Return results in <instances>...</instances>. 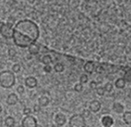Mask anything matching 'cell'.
Returning <instances> with one entry per match:
<instances>
[{"mask_svg": "<svg viewBox=\"0 0 131 127\" xmlns=\"http://www.w3.org/2000/svg\"><path fill=\"white\" fill-rule=\"evenodd\" d=\"M40 36V29L30 19H21L14 25L13 41L15 46L20 48H28L35 43Z\"/></svg>", "mask_w": 131, "mask_h": 127, "instance_id": "6da1fadb", "label": "cell"}, {"mask_svg": "<svg viewBox=\"0 0 131 127\" xmlns=\"http://www.w3.org/2000/svg\"><path fill=\"white\" fill-rule=\"evenodd\" d=\"M16 78L13 71L4 70L0 72V86L3 88H11L15 85Z\"/></svg>", "mask_w": 131, "mask_h": 127, "instance_id": "7a4b0ae2", "label": "cell"}, {"mask_svg": "<svg viewBox=\"0 0 131 127\" xmlns=\"http://www.w3.org/2000/svg\"><path fill=\"white\" fill-rule=\"evenodd\" d=\"M14 26L9 23H4L0 25V35L5 39H12L13 38Z\"/></svg>", "mask_w": 131, "mask_h": 127, "instance_id": "3957f363", "label": "cell"}, {"mask_svg": "<svg viewBox=\"0 0 131 127\" xmlns=\"http://www.w3.org/2000/svg\"><path fill=\"white\" fill-rule=\"evenodd\" d=\"M86 120L82 114H74L69 120L70 127H86Z\"/></svg>", "mask_w": 131, "mask_h": 127, "instance_id": "277c9868", "label": "cell"}, {"mask_svg": "<svg viewBox=\"0 0 131 127\" xmlns=\"http://www.w3.org/2000/svg\"><path fill=\"white\" fill-rule=\"evenodd\" d=\"M37 120L32 115H26L22 120V127H37Z\"/></svg>", "mask_w": 131, "mask_h": 127, "instance_id": "5b68a950", "label": "cell"}, {"mask_svg": "<svg viewBox=\"0 0 131 127\" xmlns=\"http://www.w3.org/2000/svg\"><path fill=\"white\" fill-rule=\"evenodd\" d=\"M37 83H38V82H37V79L35 78V77H28V78H25V86L29 88H34L37 86Z\"/></svg>", "mask_w": 131, "mask_h": 127, "instance_id": "8992f818", "label": "cell"}, {"mask_svg": "<svg viewBox=\"0 0 131 127\" xmlns=\"http://www.w3.org/2000/svg\"><path fill=\"white\" fill-rule=\"evenodd\" d=\"M55 122L57 125V126H62L64 125L66 122H67V117L65 114L61 113H58L55 116Z\"/></svg>", "mask_w": 131, "mask_h": 127, "instance_id": "52a82bcc", "label": "cell"}, {"mask_svg": "<svg viewBox=\"0 0 131 127\" xmlns=\"http://www.w3.org/2000/svg\"><path fill=\"white\" fill-rule=\"evenodd\" d=\"M101 109V103L98 100H93L89 104V110L93 113H97Z\"/></svg>", "mask_w": 131, "mask_h": 127, "instance_id": "ba28073f", "label": "cell"}, {"mask_svg": "<svg viewBox=\"0 0 131 127\" xmlns=\"http://www.w3.org/2000/svg\"><path fill=\"white\" fill-rule=\"evenodd\" d=\"M18 101H19V97L16 95L15 93H10L9 95L7 97V99H6V103L8 105H15Z\"/></svg>", "mask_w": 131, "mask_h": 127, "instance_id": "9c48e42d", "label": "cell"}, {"mask_svg": "<svg viewBox=\"0 0 131 127\" xmlns=\"http://www.w3.org/2000/svg\"><path fill=\"white\" fill-rule=\"evenodd\" d=\"M83 68H84V71L87 73H93L95 69H96V67H95V64L93 61H87L85 64H84V67H83Z\"/></svg>", "mask_w": 131, "mask_h": 127, "instance_id": "30bf717a", "label": "cell"}, {"mask_svg": "<svg viewBox=\"0 0 131 127\" xmlns=\"http://www.w3.org/2000/svg\"><path fill=\"white\" fill-rule=\"evenodd\" d=\"M101 121H102V124L104 127H111L114 125V119L109 115L103 116L102 120H101Z\"/></svg>", "mask_w": 131, "mask_h": 127, "instance_id": "8fae6325", "label": "cell"}, {"mask_svg": "<svg viewBox=\"0 0 131 127\" xmlns=\"http://www.w3.org/2000/svg\"><path fill=\"white\" fill-rule=\"evenodd\" d=\"M28 50H29V53L30 55H38L40 53V46L36 45L35 43L29 46L28 47Z\"/></svg>", "mask_w": 131, "mask_h": 127, "instance_id": "7c38bea8", "label": "cell"}, {"mask_svg": "<svg viewBox=\"0 0 131 127\" xmlns=\"http://www.w3.org/2000/svg\"><path fill=\"white\" fill-rule=\"evenodd\" d=\"M114 85H115L116 88H118V89H122V88H124V87H125L126 80L124 78H119L115 81Z\"/></svg>", "mask_w": 131, "mask_h": 127, "instance_id": "4fadbf2b", "label": "cell"}, {"mask_svg": "<svg viewBox=\"0 0 131 127\" xmlns=\"http://www.w3.org/2000/svg\"><path fill=\"white\" fill-rule=\"evenodd\" d=\"M38 102H39V104H40L41 107H46V106L49 104L50 99L48 97H46V96H41L40 98L39 99Z\"/></svg>", "mask_w": 131, "mask_h": 127, "instance_id": "5bb4252c", "label": "cell"}, {"mask_svg": "<svg viewBox=\"0 0 131 127\" xmlns=\"http://www.w3.org/2000/svg\"><path fill=\"white\" fill-rule=\"evenodd\" d=\"M113 110H114L116 113L118 114H121L124 112V106L122 105L120 103L115 102L114 104H113Z\"/></svg>", "mask_w": 131, "mask_h": 127, "instance_id": "9a60e30c", "label": "cell"}, {"mask_svg": "<svg viewBox=\"0 0 131 127\" xmlns=\"http://www.w3.org/2000/svg\"><path fill=\"white\" fill-rule=\"evenodd\" d=\"M4 124L7 127H14L15 125V120H14V117L8 116L4 120Z\"/></svg>", "mask_w": 131, "mask_h": 127, "instance_id": "2e32d148", "label": "cell"}, {"mask_svg": "<svg viewBox=\"0 0 131 127\" xmlns=\"http://www.w3.org/2000/svg\"><path fill=\"white\" fill-rule=\"evenodd\" d=\"M123 120L127 125H131V111H127L124 113Z\"/></svg>", "mask_w": 131, "mask_h": 127, "instance_id": "e0dca14e", "label": "cell"}, {"mask_svg": "<svg viewBox=\"0 0 131 127\" xmlns=\"http://www.w3.org/2000/svg\"><path fill=\"white\" fill-rule=\"evenodd\" d=\"M41 61L44 65H49L52 62V57L50 55H45L41 59Z\"/></svg>", "mask_w": 131, "mask_h": 127, "instance_id": "ac0fdd59", "label": "cell"}, {"mask_svg": "<svg viewBox=\"0 0 131 127\" xmlns=\"http://www.w3.org/2000/svg\"><path fill=\"white\" fill-rule=\"evenodd\" d=\"M54 70L56 72H62L64 71V65L61 62H58V63L55 64Z\"/></svg>", "mask_w": 131, "mask_h": 127, "instance_id": "d6986e66", "label": "cell"}, {"mask_svg": "<svg viewBox=\"0 0 131 127\" xmlns=\"http://www.w3.org/2000/svg\"><path fill=\"white\" fill-rule=\"evenodd\" d=\"M124 78L125 79L126 82H131V68L128 69L124 75Z\"/></svg>", "mask_w": 131, "mask_h": 127, "instance_id": "ffe728a7", "label": "cell"}, {"mask_svg": "<svg viewBox=\"0 0 131 127\" xmlns=\"http://www.w3.org/2000/svg\"><path fill=\"white\" fill-rule=\"evenodd\" d=\"M20 70H21V67H20L19 64L18 63H15L13 65V67H12V71L14 72V73H18L20 72Z\"/></svg>", "mask_w": 131, "mask_h": 127, "instance_id": "44dd1931", "label": "cell"}, {"mask_svg": "<svg viewBox=\"0 0 131 127\" xmlns=\"http://www.w3.org/2000/svg\"><path fill=\"white\" fill-rule=\"evenodd\" d=\"M82 89H83V86L82 82H77V83L75 84V86H74V90L76 92H82Z\"/></svg>", "mask_w": 131, "mask_h": 127, "instance_id": "7402d4cb", "label": "cell"}, {"mask_svg": "<svg viewBox=\"0 0 131 127\" xmlns=\"http://www.w3.org/2000/svg\"><path fill=\"white\" fill-rule=\"evenodd\" d=\"M96 91H97V93L100 96L104 95V93H105V92H106L104 87H97L96 88Z\"/></svg>", "mask_w": 131, "mask_h": 127, "instance_id": "603a6c76", "label": "cell"}, {"mask_svg": "<svg viewBox=\"0 0 131 127\" xmlns=\"http://www.w3.org/2000/svg\"><path fill=\"white\" fill-rule=\"evenodd\" d=\"M104 88H105V91L106 92H111L113 90V88H114V86H113V84L111 82H107L105 84V86H104Z\"/></svg>", "mask_w": 131, "mask_h": 127, "instance_id": "cb8c5ba5", "label": "cell"}, {"mask_svg": "<svg viewBox=\"0 0 131 127\" xmlns=\"http://www.w3.org/2000/svg\"><path fill=\"white\" fill-rule=\"evenodd\" d=\"M88 82V75L86 74H82L81 77H80V82H82V83H87Z\"/></svg>", "mask_w": 131, "mask_h": 127, "instance_id": "d4e9b609", "label": "cell"}, {"mask_svg": "<svg viewBox=\"0 0 131 127\" xmlns=\"http://www.w3.org/2000/svg\"><path fill=\"white\" fill-rule=\"evenodd\" d=\"M17 54V51H15V49L14 48H9L8 51V55L10 57H15V55Z\"/></svg>", "mask_w": 131, "mask_h": 127, "instance_id": "484cf974", "label": "cell"}, {"mask_svg": "<svg viewBox=\"0 0 131 127\" xmlns=\"http://www.w3.org/2000/svg\"><path fill=\"white\" fill-rule=\"evenodd\" d=\"M82 114V116L85 118V119H86V118H88L89 116H90V114H91L90 110H83Z\"/></svg>", "mask_w": 131, "mask_h": 127, "instance_id": "4316f807", "label": "cell"}, {"mask_svg": "<svg viewBox=\"0 0 131 127\" xmlns=\"http://www.w3.org/2000/svg\"><path fill=\"white\" fill-rule=\"evenodd\" d=\"M44 71L46 72H47V73H49V72H50L52 71V67H51V66L49 64V65H45V67H44Z\"/></svg>", "mask_w": 131, "mask_h": 127, "instance_id": "83f0119b", "label": "cell"}, {"mask_svg": "<svg viewBox=\"0 0 131 127\" xmlns=\"http://www.w3.org/2000/svg\"><path fill=\"white\" fill-rule=\"evenodd\" d=\"M17 92L19 93V94H22L24 92H25V87H24L23 85H19V86H18Z\"/></svg>", "mask_w": 131, "mask_h": 127, "instance_id": "f1b7e54d", "label": "cell"}, {"mask_svg": "<svg viewBox=\"0 0 131 127\" xmlns=\"http://www.w3.org/2000/svg\"><path fill=\"white\" fill-rule=\"evenodd\" d=\"M23 114H25V115H29V114H31V109L29 108H25L23 110Z\"/></svg>", "mask_w": 131, "mask_h": 127, "instance_id": "f546056e", "label": "cell"}, {"mask_svg": "<svg viewBox=\"0 0 131 127\" xmlns=\"http://www.w3.org/2000/svg\"><path fill=\"white\" fill-rule=\"evenodd\" d=\"M90 88H92V89H96V88H97V82H95V81H92L90 82Z\"/></svg>", "mask_w": 131, "mask_h": 127, "instance_id": "4dcf8cb0", "label": "cell"}, {"mask_svg": "<svg viewBox=\"0 0 131 127\" xmlns=\"http://www.w3.org/2000/svg\"><path fill=\"white\" fill-rule=\"evenodd\" d=\"M40 107H41V106L40 104H35L34 106V112H35V113H38V112H40Z\"/></svg>", "mask_w": 131, "mask_h": 127, "instance_id": "1f68e13d", "label": "cell"}, {"mask_svg": "<svg viewBox=\"0 0 131 127\" xmlns=\"http://www.w3.org/2000/svg\"><path fill=\"white\" fill-rule=\"evenodd\" d=\"M97 72H103L102 67H98L97 68Z\"/></svg>", "mask_w": 131, "mask_h": 127, "instance_id": "d6a6232c", "label": "cell"}, {"mask_svg": "<svg viewBox=\"0 0 131 127\" xmlns=\"http://www.w3.org/2000/svg\"><path fill=\"white\" fill-rule=\"evenodd\" d=\"M2 111H3V108H2V105L0 104V114L2 113Z\"/></svg>", "mask_w": 131, "mask_h": 127, "instance_id": "836d02e7", "label": "cell"}, {"mask_svg": "<svg viewBox=\"0 0 131 127\" xmlns=\"http://www.w3.org/2000/svg\"><path fill=\"white\" fill-rule=\"evenodd\" d=\"M37 127H41V126H40V125H37Z\"/></svg>", "mask_w": 131, "mask_h": 127, "instance_id": "e575fe53", "label": "cell"}]
</instances>
